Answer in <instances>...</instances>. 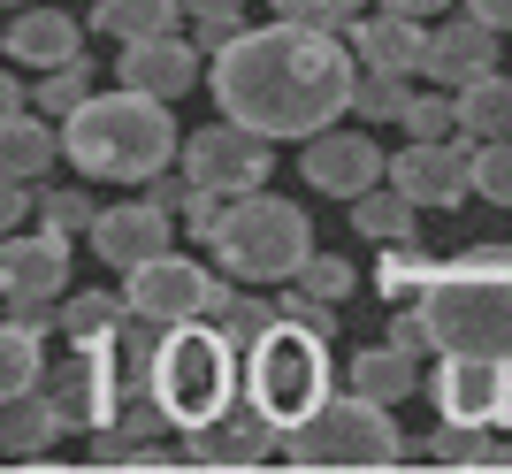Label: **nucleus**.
I'll list each match as a JSON object with an SVG mask.
<instances>
[{"mask_svg": "<svg viewBox=\"0 0 512 474\" xmlns=\"http://www.w3.org/2000/svg\"><path fill=\"white\" fill-rule=\"evenodd\" d=\"M482 69H497V31L482 16H459V23H444V31H428V54H421L428 85L459 92L467 77H482Z\"/></svg>", "mask_w": 512, "mask_h": 474, "instance_id": "18", "label": "nucleus"}, {"mask_svg": "<svg viewBox=\"0 0 512 474\" xmlns=\"http://www.w3.org/2000/svg\"><path fill=\"white\" fill-rule=\"evenodd\" d=\"M360 8H367V0H268V16H291V23H329V31H337V23H352Z\"/></svg>", "mask_w": 512, "mask_h": 474, "instance_id": "38", "label": "nucleus"}, {"mask_svg": "<svg viewBox=\"0 0 512 474\" xmlns=\"http://www.w3.org/2000/svg\"><path fill=\"white\" fill-rule=\"evenodd\" d=\"M115 77H123L130 92H153V100H176V92L199 85V46L184 39V31H161V39H130L123 62H115Z\"/></svg>", "mask_w": 512, "mask_h": 474, "instance_id": "16", "label": "nucleus"}, {"mask_svg": "<svg viewBox=\"0 0 512 474\" xmlns=\"http://www.w3.org/2000/svg\"><path fill=\"white\" fill-rule=\"evenodd\" d=\"M54 161H62V130H54V123H39L31 108L0 123V176H16V184H39Z\"/></svg>", "mask_w": 512, "mask_h": 474, "instance_id": "22", "label": "nucleus"}, {"mask_svg": "<svg viewBox=\"0 0 512 474\" xmlns=\"http://www.w3.org/2000/svg\"><path fill=\"white\" fill-rule=\"evenodd\" d=\"M406 459V429L390 421L383 398H321L306 421L283 429V467H398Z\"/></svg>", "mask_w": 512, "mask_h": 474, "instance_id": "6", "label": "nucleus"}, {"mask_svg": "<svg viewBox=\"0 0 512 474\" xmlns=\"http://www.w3.org/2000/svg\"><path fill=\"white\" fill-rule=\"evenodd\" d=\"M390 345H398V352H428V322H421V306H406V314L390 322Z\"/></svg>", "mask_w": 512, "mask_h": 474, "instance_id": "44", "label": "nucleus"}, {"mask_svg": "<svg viewBox=\"0 0 512 474\" xmlns=\"http://www.w3.org/2000/svg\"><path fill=\"white\" fill-rule=\"evenodd\" d=\"M344 31H352V54H360L367 69L421 77V54H428V23H421V16H398V8H383V16H352Z\"/></svg>", "mask_w": 512, "mask_h": 474, "instance_id": "19", "label": "nucleus"}, {"mask_svg": "<svg viewBox=\"0 0 512 474\" xmlns=\"http://www.w3.org/2000/svg\"><path fill=\"white\" fill-rule=\"evenodd\" d=\"M184 176H192L199 192H222V199H237V192H260L268 184V169H276V138H260V130H245V123H207V130H192L184 138Z\"/></svg>", "mask_w": 512, "mask_h": 474, "instance_id": "9", "label": "nucleus"}, {"mask_svg": "<svg viewBox=\"0 0 512 474\" xmlns=\"http://www.w3.org/2000/svg\"><path fill=\"white\" fill-rule=\"evenodd\" d=\"M413 215H421V199H406L390 176H383V184H367V192L352 199V222H360V237H375V245H406Z\"/></svg>", "mask_w": 512, "mask_h": 474, "instance_id": "26", "label": "nucleus"}, {"mask_svg": "<svg viewBox=\"0 0 512 474\" xmlns=\"http://www.w3.org/2000/svg\"><path fill=\"white\" fill-rule=\"evenodd\" d=\"M360 54L329 23L276 16L268 31H230L214 46V108L260 138H314L352 108Z\"/></svg>", "mask_w": 512, "mask_h": 474, "instance_id": "1", "label": "nucleus"}, {"mask_svg": "<svg viewBox=\"0 0 512 474\" xmlns=\"http://www.w3.org/2000/svg\"><path fill=\"white\" fill-rule=\"evenodd\" d=\"M8 115H23V85L8 77V69H0V123H8Z\"/></svg>", "mask_w": 512, "mask_h": 474, "instance_id": "47", "label": "nucleus"}, {"mask_svg": "<svg viewBox=\"0 0 512 474\" xmlns=\"http://www.w3.org/2000/svg\"><path fill=\"white\" fill-rule=\"evenodd\" d=\"M153 398L169 413V429H199L222 406L245 398V345L230 329L199 314V322H169L161 352H153Z\"/></svg>", "mask_w": 512, "mask_h": 474, "instance_id": "3", "label": "nucleus"}, {"mask_svg": "<svg viewBox=\"0 0 512 474\" xmlns=\"http://www.w3.org/2000/svg\"><path fill=\"white\" fill-rule=\"evenodd\" d=\"M169 230H176V215H161L153 199L100 207V215H92V253H100L107 268H138V260L169 253Z\"/></svg>", "mask_w": 512, "mask_h": 474, "instance_id": "15", "label": "nucleus"}, {"mask_svg": "<svg viewBox=\"0 0 512 474\" xmlns=\"http://www.w3.org/2000/svg\"><path fill=\"white\" fill-rule=\"evenodd\" d=\"M444 421H474V429H505L512 421V360H474V352H444L436 383H428Z\"/></svg>", "mask_w": 512, "mask_h": 474, "instance_id": "12", "label": "nucleus"}, {"mask_svg": "<svg viewBox=\"0 0 512 474\" xmlns=\"http://www.w3.org/2000/svg\"><path fill=\"white\" fill-rule=\"evenodd\" d=\"M176 153H184V130L153 92H92L77 115H62V161H77L92 184H146Z\"/></svg>", "mask_w": 512, "mask_h": 474, "instance_id": "2", "label": "nucleus"}, {"mask_svg": "<svg viewBox=\"0 0 512 474\" xmlns=\"http://www.w3.org/2000/svg\"><path fill=\"white\" fill-rule=\"evenodd\" d=\"M291 283H299V291H314V299H329V306H337V299H352L360 268H352L344 253H306V268H299Z\"/></svg>", "mask_w": 512, "mask_h": 474, "instance_id": "34", "label": "nucleus"}, {"mask_svg": "<svg viewBox=\"0 0 512 474\" xmlns=\"http://www.w3.org/2000/svg\"><path fill=\"white\" fill-rule=\"evenodd\" d=\"M85 100H92V62H85V54H77V62H62V69H39V85H31V108L54 115V123H62V115H77Z\"/></svg>", "mask_w": 512, "mask_h": 474, "instance_id": "30", "label": "nucleus"}, {"mask_svg": "<svg viewBox=\"0 0 512 474\" xmlns=\"http://www.w3.org/2000/svg\"><path fill=\"white\" fill-rule=\"evenodd\" d=\"M291 322H306L314 337H329V299H314V291H291V299H276Z\"/></svg>", "mask_w": 512, "mask_h": 474, "instance_id": "41", "label": "nucleus"}, {"mask_svg": "<svg viewBox=\"0 0 512 474\" xmlns=\"http://www.w3.org/2000/svg\"><path fill=\"white\" fill-rule=\"evenodd\" d=\"M474 192L490 199V207H512V130L474 146Z\"/></svg>", "mask_w": 512, "mask_h": 474, "instance_id": "33", "label": "nucleus"}, {"mask_svg": "<svg viewBox=\"0 0 512 474\" xmlns=\"http://www.w3.org/2000/svg\"><path fill=\"white\" fill-rule=\"evenodd\" d=\"M207 245H214V260L245 283H291L306 268V253H314V222H306V207H291V199H276L260 184V192H237L230 207H222Z\"/></svg>", "mask_w": 512, "mask_h": 474, "instance_id": "5", "label": "nucleus"}, {"mask_svg": "<svg viewBox=\"0 0 512 474\" xmlns=\"http://www.w3.org/2000/svg\"><path fill=\"white\" fill-rule=\"evenodd\" d=\"M428 276H436V260H428L421 245L406 237V245H383V268H375V291H383V299L398 306V299H421V283H428Z\"/></svg>", "mask_w": 512, "mask_h": 474, "instance_id": "31", "label": "nucleus"}, {"mask_svg": "<svg viewBox=\"0 0 512 474\" xmlns=\"http://www.w3.org/2000/svg\"><path fill=\"white\" fill-rule=\"evenodd\" d=\"M222 207H230V199H222V192H199V184H192L176 215H184V230H192V237H214V222H222Z\"/></svg>", "mask_w": 512, "mask_h": 474, "instance_id": "40", "label": "nucleus"}, {"mask_svg": "<svg viewBox=\"0 0 512 474\" xmlns=\"http://www.w3.org/2000/svg\"><path fill=\"white\" fill-rule=\"evenodd\" d=\"M123 299H130V314H146V322H199V314H222L230 306V291L199 268V260H184V253H153V260H138V268H123Z\"/></svg>", "mask_w": 512, "mask_h": 474, "instance_id": "10", "label": "nucleus"}, {"mask_svg": "<svg viewBox=\"0 0 512 474\" xmlns=\"http://www.w3.org/2000/svg\"><path fill=\"white\" fill-rule=\"evenodd\" d=\"M398 123H406V138H444V130H459V108H451V92L436 85V92H413Z\"/></svg>", "mask_w": 512, "mask_h": 474, "instance_id": "35", "label": "nucleus"}, {"mask_svg": "<svg viewBox=\"0 0 512 474\" xmlns=\"http://www.w3.org/2000/svg\"><path fill=\"white\" fill-rule=\"evenodd\" d=\"M54 444H62V413L46 390H23L0 406V459H46Z\"/></svg>", "mask_w": 512, "mask_h": 474, "instance_id": "21", "label": "nucleus"}, {"mask_svg": "<svg viewBox=\"0 0 512 474\" xmlns=\"http://www.w3.org/2000/svg\"><path fill=\"white\" fill-rule=\"evenodd\" d=\"M413 352H398V345H375V352H360L352 360V375H344V390H360V398H383V406H398V398H413Z\"/></svg>", "mask_w": 512, "mask_h": 474, "instance_id": "27", "label": "nucleus"}, {"mask_svg": "<svg viewBox=\"0 0 512 474\" xmlns=\"http://www.w3.org/2000/svg\"><path fill=\"white\" fill-rule=\"evenodd\" d=\"M39 390L54 398V413H62V436L100 429L107 406H115V398H107V375H100V352H85V345H69V360H62V367H46Z\"/></svg>", "mask_w": 512, "mask_h": 474, "instance_id": "17", "label": "nucleus"}, {"mask_svg": "<svg viewBox=\"0 0 512 474\" xmlns=\"http://www.w3.org/2000/svg\"><path fill=\"white\" fill-rule=\"evenodd\" d=\"M184 23H192L207 46H222L230 31H245V0H184Z\"/></svg>", "mask_w": 512, "mask_h": 474, "instance_id": "36", "label": "nucleus"}, {"mask_svg": "<svg viewBox=\"0 0 512 474\" xmlns=\"http://www.w3.org/2000/svg\"><path fill=\"white\" fill-rule=\"evenodd\" d=\"M467 16H482L490 31H512V0H467Z\"/></svg>", "mask_w": 512, "mask_h": 474, "instance_id": "45", "label": "nucleus"}, {"mask_svg": "<svg viewBox=\"0 0 512 474\" xmlns=\"http://www.w3.org/2000/svg\"><path fill=\"white\" fill-rule=\"evenodd\" d=\"M184 192H192V176H169V169L146 176V199L161 207V215H176V207H184Z\"/></svg>", "mask_w": 512, "mask_h": 474, "instance_id": "43", "label": "nucleus"}, {"mask_svg": "<svg viewBox=\"0 0 512 474\" xmlns=\"http://www.w3.org/2000/svg\"><path fill=\"white\" fill-rule=\"evenodd\" d=\"M23 215H31V184L0 176V237H8V230H23Z\"/></svg>", "mask_w": 512, "mask_h": 474, "instance_id": "42", "label": "nucleus"}, {"mask_svg": "<svg viewBox=\"0 0 512 474\" xmlns=\"http://www.w3.org/2000/svg\"><path fill=\"white\" fill-rule=\"evenodd\" d=\"M474 146L467 130H444V138H406V153H390V184L421 207H459L474 192Z\"/></svg>", "mask_w": 512, "mask_h": 474, "instance_id": "11", "label": "nucleus"}, {"mask_svg": "<svg viewBox=\"0 0 512 474\" xmlns=\"http://www.w3.org/2000/svg\"><path fill=\"white\" fill-rule=\"evenodd\" d=\"M321 398H329V337H314L306 322L276 314V322L245 345V406H260L276 429H291Z\"/></svg>", "mask_w": 512, "mask_h": 474, "instance_id": "7", "label": "nucleus"}, {"mask_svg": "<svg viewBox=\"0 0 512 474\" xmlns=\"http://www.w3.org/2000/svg\"><path fill=\"white\" fill-rule=\"evenodd\" d=\"M490 467H512V444H490Z\"/></svg>", "mask_w": 512, "mask_h": 474, "instance_id": "48", "label": "nucleus"}, {"mask_svg": "<svg viewBox=\"0 0 512 474\" xmlns=\"http://www.w3.org/2000/svg\"><path fill=\"white\" fill-rule=\"evenodd\" d=\"M451 108H459V130H467V138H505L512 130V77L482 69V77H467V85L451 92Z\"/></svg>", "mask_w": 512, "mask_h": 474, "instance_id": "23", "label": "nucleus"}, {"mask_svg": "<svg viewBox=\"0 0 512 474\" xmlns=\"http://www.w3.org/2000/svg\"><path fill=\"white\" fill-rule=\"evenodd\" d=\"M0 8H31V0H0Z\"/></svg>", "mask_w": 512, "mask_h": 474, "instance_id": "49", "label": "nucleus"}, {"mask_svg": "<svg viewBox=\"0 0 512 474\" xmlns=\"http://www.w3.org/2000/svg\"><path fill=\"white\" fill-rule=\"evenodd\" d=\"M92 192H39V222L46 230H62V237H77V230H92Z\"/></svg>", "mask_w": 512, "mask_h": 474, "instance_id": "37", "label": "nucleus"}, {"mask_svg": "<svg viewBox=\"0 0 512 474\" xmlns=\"http://www.w3.org/2000/svg\"><path fill=\"white\" fill-rule=\"evenodd\" d=\"M62 291H69V237L62 230L39 222V230H8L0 237V299H8V314L54 329Z\"/></svg>", "mask_w": 512, "mask_h": 474, "instance_id": "8", "label": "nucleus"}, {"mask_svg": "<svg viewBox=\"0 0 512 474\" xmlns=\"http://www.w3.org/2000/svg\"><path fill=\"white\" fill-rule=\"evenodd\" d=\"M276 314H283V306H268V299H230V306H222V314H214V322L230 329L237 345H253V337H260V329H268V322H276Z\"/></svg>", "mask_w": 512, "mask_h": 474, "instance_id": "39", "label": "nucleus"}, {"mask_svg": "<svg viewBox=\"0 0 512 474\" xmlns=\"http://www.w3.org/2000/svg\"><path fill=\"white\" fill-rule=\"evenodd\" d=\"M85 54V31H77V16L69 8H16V23H8V62L23 69H62Z\"/></svg>", "mask_w": 512, "mask_h": 474, "instance_id": "20", "label": "nucleus"}, {"mask_svg": "<svg viewBox=\"0 0 512 474\" xmlns=\"http://www.w3.org/2000/svg\"><path fill=\"white\" fill-rule=\"evenodd\" d=\"M383 8H398V16H421V23H428V16H444L451 0H383Z\"/></svg>", "mask_w": 512, "mask_h": 474, "instance_id": "46", "label": "nucleus"}, {"mask_svg": "<svg viewBox=\"0 0 512 474\" xmlns=\"http://www.w3.org/2000/svg\"><path fill=\"white\" fill-rule=\"evenodd\" d=\"M413 100V77H398V69H367L352 77V115H367V123H398Z\"/></svg>", "mask_w": 512, "mask_h": 474, "instance_id": "29", "label": "nucleus"}, {"mask_svg": "<svg viewBox=\"0 0 512 474\" xmlns=\"http://www.w3.org/2000/svg\"><path fill=\"white\" fill-rule=\"evenodd\" d=\"M184 23V0H100L92 8V31H107V39H161V31H176Z\"/></svg>", "mask_w": 512, "mask_h": 474, "instance_id": "25", "label": "nucleus"}, {"mask_svg": "<svg viewBox=\"0 0 512 474\" xmlns=\"http://www.w3.org/2000/svg\"><path fill=\"white\" fill-rule=\"evenodd\" d=\"M130 314V299H107V291H62V306H54V329H62L69 345H100L107 329Z\"/></svg>", "mask_w": 512, "mask_h": 474, "instance_id": "28", "label": "nucleus"}, {"mask_svg": "<svg viewBox=\"0 0 512 474\" xmlns=\"http://www.w3.org/2000/svg\"><path fill=\"white\" fill-rule=\"evenodd\" d=\"M421 452L436 459V467H490V429H474V421H444Z\"/></svg>", "mask_w": 512, "mask_h": 474, "instance_id": "32", "label": "nucleus"}, {"mask_svg": "<svg viewBox=\"0 0 512 474\" xmlns=\"http://www.w3.org/2000/svg\"><path fill=\"white\" fill-rule=\"evenodd\" d=\"M39 337H46V329L23 322V314L0 322V406L23 398V390H39V375H46V345H39Z\"/></svg>", "mask_w": 512, "mask_h": 474, "instance_id": "24", "label": "nucleus"}, {"mask_svg": "<svg viewBox=\"0 0 512 474\" xmlns=\"http://www.w3.org/2000/svg\"><path fill=\"white\" fill-rule=\"evenodd\" d=\"M421 322L436 352H474V360H512V268L459 260L421 283Z\"/></svg>", "mask_w": 512, "mask_h": 474, "instance_id": "4", "label": "nucleus"}, {"mask_svg": "<svg viewBox=\"0 0 512 474\" xmlns=\"http://www.w3.org/2000/svg\"><path fill=\"white\" fill-rule=\"evenodd\" d=\"M299 169H306V184L314 192H329V199H360L367 184H383L390 176V153L375 146V138H360V130H314L306 138V153H299Z\"/></svg>", "mask_w": 512, "mask_h": 474, "instance_id": "14", "label": "nucleus"}, {"mask_svg": "<svg viewBox=\"0 0 512 474\" xmlns=\"http://www.w3.org/2000/svg\"><path fill=\"white\" fill-rule=\"evenodd\" d=\"M276 452H283V429L245 398L222 406L214 421H199V429H184V467H268Z\"/></svg>", "mask_w": 512, "mask_h": 474, "instance_id": "13", "label": "nucleus"}]
</instances>
